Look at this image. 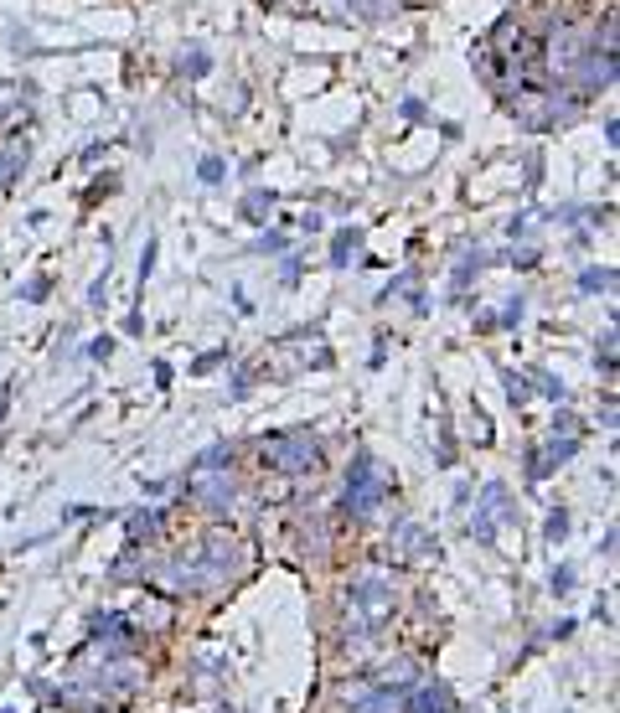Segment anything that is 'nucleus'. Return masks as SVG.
Here are the masks:
<instances>
[{
    "label": "nucleus",
    "instance_id": "f03ea898",
    "mask_svg": "<svg viewBox=\"0 0 620 713\" xmlns=\"http://www.w3.org/2000/svg\"><path fill=\"white\" fill-rule=\"evenodd\" d=\"M378 496H382V481L372 475V460H362V465H357V481H351V492H347V502L357 512H367Z\"/></svg>",
    "mask_w": 620,
    "mask_h": 713
},
{
    "label": "nucleus",
    "instance_id": "f257e3e1",
    "mask_svg": "<svg viewBox=\"0 0 620 713\" xmlns=\"http://www.w3.org/2000/svg\"><path fill=\"white\" fill-rule=\"evenodd\" d=\"M264 460L280 465V471H310L316 465V444L305 440V434H285L280 444H264Z\"/></svg>",
    "mask_w": 620,
    "mask_h": 713
},
{
    "label": "nucleus",
    "instance_id": "7ed1b4c3",
    "mask_svg": "<svg viewBox=\"0 0 620 713\" xmlns=\"http://www.w3.org/2000/svg\"><path fill=\"white\" fill-rule=\"evenodd\" d=\"M181 73H191V78H197V73H207V52H191V57H181Z\"/></svg>",
    "mask_w": 620,
    "mask_h": 713
}]
</instances>
